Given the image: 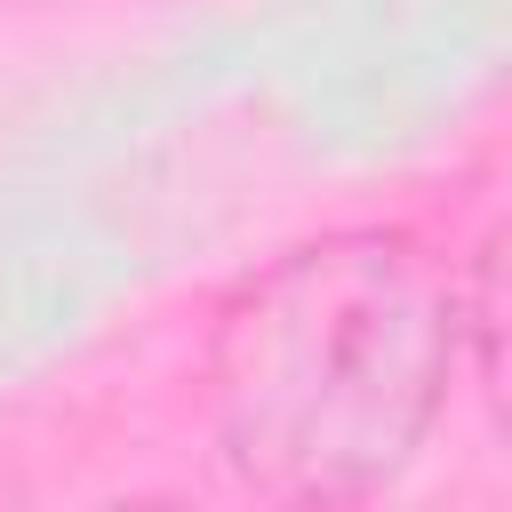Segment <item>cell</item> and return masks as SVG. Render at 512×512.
Here are the masks:
<instances>
[{
	"instance_id": "1",
	"label": "cell",
	"mask_w": 512,
	"mask_h": 512,
	"mask_svg": "<svg viewBox=\"0 0 512 512\" xmlns=\"http://www.w3.org/2000/svg\"><path fill=\"white\" fill-rule=\"evenodd\" d=\"M448 368L456 288L416 256V240H304L216 320L224 464L280 504H360L432 432Z\"/></svg>"
}]
</instances>
